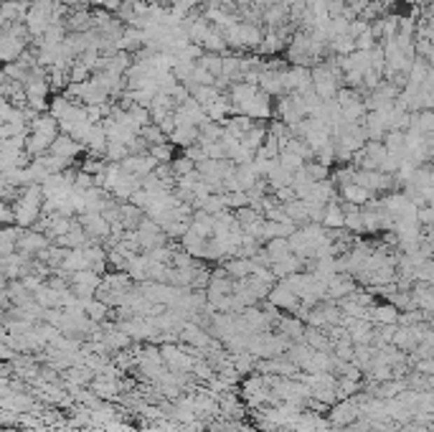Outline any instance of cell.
I'll use <instances>...</instances> for the list:
<instances>
[{"label":"cell","instance_id":"obj_1","mask_svg":"<svg viewBox=\"0 0 434 432\" xmlns=\"http://www.w3.org/2000/svg\"><path fill=\"white\" fill-rule=\"evenodd\" d=\"M229 99L234 107V115H246L257 123H265L274 115L272 97L262 92V87L249 82H234L229 87Z\"/></svg>","mask_w":434,"mask_h":432},{"label":"cell","instance_id":"obj_2","mask_svg":"<svg viewBox=\"0 0 434 432\" xmlns=\"http://www.w3.org/2000/svg\"><path fill=\"white\" fill-rule=\"evenodd\" d=\"M62 135V127H59V120H56L51 112H43V115H36L31 120V132H28V143H26V153L31 158H41L51 151V145L56 143V137Z\"/></svg>","mask_w":434,"mask_h":432},{"label":"cell","instance_id":"obj_3","mask_svg":"<svg viewBox=\"0 0 434 432\" xmlns=\"http://www.w3.org/2000/svg\"><path fill=\"white\" fill-rule=\"evenodd\" d=\"M224 36H226V43H229V51H249V48L262 46L265 31H262V26H257V23L239 21L231 28H226Z\"/></svg>","mask_w":434,"mask_h":432},{"label":"cell","instance_id":"obj_4","mask_svg":"<svg viewBox=\"0 0 434 432\" xmlns=\"http://www.w3.org/2000/svg\"><path fill=\"white\" fill-rule=\"evenodd\" d=\"M176 123L178 125H193V127H201V125L209 123L206 107L198 102L196 97L190 95L183 104H178V107H176Z\"/></svg>","mask_w":434,"mask_h":432},{"label":"cell","instance_id":"obj_5","mask_svg":"<svg viewBox=\"0 0 434 432\" xmlns=\"http://www.w3.org/2000/svg\"><path fill=\"white\" fill-rule=\"evenodd\" d=\"M79 224H82L84 232H87L89 237H109V232H112V224H109L107 216H104V214H97V211L79 214Z\"/></svg>","mask_w":434,"mask_h":432},{"label":"cell","instance_id":"obj_6","mask_svg":"<svg viewBox=\"0 0 434 432\" xmlns=\"http://www.w3.org/2000/svg\"><path fill=\"white\" fill-rule=\"evenodd\" d=\"M84 151V145L79 143V140H74V137L71 135H59L56 137V143L51 145V155H59V158H64V160H71V163H74L76 160V155H79V153Z\"/></svg>","mask_w":434,"mask_h":432},{"label":"cell","instance_id":"obj_7","mask_svg":"<svg viewBox=\"0 0 434 432\" xmlns=\"http://www.w3.org/2000/svg\"><path fill=\"white\" fill-rule=\"evenodd\" d=\"M48 249V239L43 232H36V229H28L23 234L21 239H18V252L23 254H41Z\"/></svg>","mask_w":434,"mask_h":432},{"label":"cell","instance_id":"obj_8","mask_svg":"<svg viewBox=\"0 0 434 432\" xmlns=\"http://www.w3.org/2000/svg\"><path fill=\"white\" fill-rule=\"evenodd\" d=\"M262 23H265L267 28H285V23H290V8L272 0L270 6H265Z\"/></svg>","mask_w":434,"mask_h":432},{"label":"cell","instance_id":"obj_9","mask_svg":"<svg viewBox=\"0 0 434 432\" xmlns=\"http://www.w3.org/2000/svg\"><path fill=\"white\" fill-rule=\"evenodd\" d=\"M170 143L176 145V148H190V145L201 143V127H193V125H178L176 130L170 132L168 137Z\"/></svg>","mask_w":434,"mask_h":432},{"label":"cell","instance_id":"obj_10","mask_svg":"<svg viewBox=\"0 0 434 432\" xmlns=\"http://www.w3.org/2000/svg\"><path fill=\"white\" fill-rule=\"evenodd\" d=\"M340 196H343V201H346V204L366 206V204H371L376 193H373L371 188H366V186L351 183V186H343V188H340Z\"/></svg>","mask_w":434,"mask_h":432},{"label":"cell","instance_id":"obj_11","mask_svg":"<svg viewBox=\"0 0 434 432\" xmlns=\"http://www.w3.org/2000/svg\"><path fill=\"white\" fill-rule=\"evenodd\" d=\"M323 227L330 229V232H340V229H346V209H343L340 201H330V204L326 206Z\"/></svg>","mask_w":434,"mask_h":432},{"label":"cell","instance_id":"obj_12","mask_svg":"<svg viewBox=\"0 0 434 432\" xmlns=\"http://www.w3.org/2000/svg\"><path fill=\"white\" fill-rule=\"evenodd\" d=\"M28 11L31 6L21 3V0H6L3 3V26H10V23H26Z\"/></svg>","mask_w":434,"mask_h":432},{"label":"cell","instance_id":"obj_13","mask_svg":"<svg viewBox=\"0 0 434 432\" xmlns=\"http://www.w3.org/2000/svg\"><path fill=\"white\" fill-rule=\"evenodd\" d=\"M328 48H330V51H335L338 56H351L353 51H358V46H356V39H353L351 34L332 39V41L328 43Z\"/></svg>","mask_w":434,"mask_h":432},{"label":"cell","instance_id":"obj_14","mask_svg":"<svg viewBox=\"0 0 434 432\" xmlns=\"http://www.w3.org/2000/svg\"><path fill=\"white\" fill-rule=\"evenodd\" d=\"M148 153L158 160V163H173V160H176L173 158V155H176V145L170 143V140L168 143H160V145H150Z\"/></svg>","mask_w":434,"mask_h":432},{"label":"cell","instance_id":"obj_15","mask_svg":"<svg viewBox=\"0 0 434 432\" xmlns=\"http://www.w3.org/2000/svg\"><path fill=\"white\" fill-rule=\"evenodd\" d=\"M279 163H282V168H287L290 173H298L305 168L307 160L302 158V155H298V153H292V151H282L279 153Z\"/></svg>","mask_w":434,"mask_h":432},{"label":"cell","instance_id":"obj_16","mask_svg":"<svg viewBox=\"0 0 434 432\" xmlns=\"http://www.w3.org/2000/svg\"><path fill=\"white\" fill-rule=\"evenodd\" d=\"M173 173H176V179H181V176H190V173L198 171V165L193 163V160L188 158V155H181V158L173 160Z\"/></svg>","mask_w":434,"mask_h":432},{"label":"cell","instance_id":"obj_17","mask_svg":"<svg viewBox=\"0 0 434 432\" xmlns=\"http://www.w3.org/2000/svg\"><path fill=\"white\" fill-rule=\"evenodd\" d=\"M305 171L310 173L312 181H328L330 179V168L323 163H318V160H312V163H305Z\"/></svg>","mask_w":434,"mask_h":432},{"label":"cell","instance_id":"obj_18","mask_svg":"<svg viewBox=\"0 0 434 432\" xmlns=\"http://www.w3.org/2000/svg\"><path fill=\"white\" fill-rule=\"evenodd\" d=\"M399 3H407V6H414V3H419V0H399Z\"/></svg>","mask_w":434,"mask_h":432},{"label":"cell","instance_id":"obj_19","mask_svg":"<svg viewBox=\"0 0 434 432\" xmlns=\"http://www.w3.org/2000/svg\"><path fill=\"white\" fill-rule=\"evenodd\" d=\"M21 3H26V6H34L36 0H21Z\"/></svg>","mask_w":434,"mask_h":432}]
</instances>
